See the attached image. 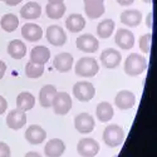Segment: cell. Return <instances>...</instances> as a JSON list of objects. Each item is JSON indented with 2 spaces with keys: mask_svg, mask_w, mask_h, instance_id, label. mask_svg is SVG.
<instances>
[{
  "mask_svg": "<svg viewBox=\"0 0 157 157\" xmlns=\"http://www.w3.org/2000/svg\"><path fill=\"white\" fill-rule=\"evenodd\" d=\"M146 68H147L146 59L138 53L129 54L124 60V73L131 77L142 74L146 71Z\"/></svg>",
  "mask_w": 157,
  "mask_h": 157,
  "instance_id": "1",
  "label": "cell"
},
{
  "mask_svg": "<svg viewBox=\"0 0 157 157\" xmlns=\"http://www.w3.org/2000/svg\"><path fill=\"white\" fill-rule=\"evenodd\" d=\"M124 140V131L118 124H109L103 131V141L109 147H117L122 145Z\"/></svg>",
  "mask_w": 157,
  "mask_h": 157,
  "instance_id": "2",
  "label": "cell"
},
{
  "mask_svg": "<svg viewBox=\"0 0 157 157\" xmlns=\"http://www.w3.org/2000/svg\"><path fill=\"white\" fill-rule=\"evenodd\" d=\"M75 74L79 77H94L98 71H99V65L94 58L90 57H84L81 58L75 63Z\"/></svg>",
  "mask_w": 157,
  "mask_h": 157,
  "instance_id": "3",
  "label": "cell"
},
{
  "mask_svg": "<svg viewBox=\"0 0 157 157\" xmlns=\"http://www.w3.org/2000/svg\"><path fill=\"white\" fill-rule=\"evenodd\" d=\"M73 94L81 102H89L96 96V88L89 82H77L73 86Z\"/></svg>",
  "mask_w": 157,
  "mask_h": 157,
  "instance_id": "4",
  "label": "cell"
},
{
  "mask_svg": "<svg viewBox=\"0 0 157 157\" xmlns=\"http://www.w3.org/2000/svg\"><path fill=\"white\" fill-rule=\"evenodd\" d=\"M52 107L56 114H60L64 116L67 114L71 108H72V98L67 92H57V94L54 96L53 103H52Z\"/></svg>",
  "mask_w": 157,
  "mask_h": 157,
  "instance_id": "5",
  "label": "cell"
},
{
  "mask_svg": "<svg viewBox=\"0 0 157 157\" xmlns=\"http://www.w3.org/2000/svg\"><path fill=\"white\" fill-rule=\"evenodd\" d=\"M45 36L47 40L54 47H62L67 42V34L59 25H50V27H48Z\"/></svg>",
  "mask_w": 157,
  "mask_h": 157,
  "instance_id": "6",
  "label": "cell"
},
{
  "mask_svg": "<svg viewBox=\"0 0 157 157\" xmlns=\"http://www.w3.org/2000/svg\"><path fill=\"white\" fill-rule=\"evenodd\" d=\"M77 48L86 53H96L99 47L98 39L92 34H83L77 38Z\"/></svg>",
  "mask_w": 157,
  "mask_h": 157,
  "instance_id": "7",
  "label": "cell"
},
{
  "mask_svg": "<svg viewBox=\"0 0 157 157\" xmlns=\"http://www.w3.org/2000/svg\"><path fill=\"white\" fill-rule=\"evenodd\" d=\"M77 151L82 157H94L99 152V143L93 138H82L78 142Z\"/></svg>",
  "mask_w": 157,
  "mask_h": 157,
  "instance_id": "8",
  "label": "cell"
},
{
  "mask_svg": "<svg viewBox=\"0 0 157 157\" xmlns=\"http://www.w3.org/2000/svg\"><path fill=\"white\" fill-rule=\"evenodd\" d=\"M121 60H122L121 53L113 48H107L101 53V62L104 68L113 69L116 67H118Z\"/></svg>",
  "mask_w": 157,
  "mask_h": 157,
  "instance_id": "9",
  "label": "cell"
},
{
  "mask_svg": "<svg viewBox=\"0 0 157 157\" xmlns=\"http://www.w3.org/2000/svg\"><path fill=\"white\" fill-rule=\"evenodd\" d=\"M114 42L121 49L129 50L135 47V34L127 29H118L114 35Z\"/></svg>",
  "mask_w": 157,
  "mask_h": 157,
  "instance_id": "10",
  "label": "cell"
},
{
  "mask_svg": "<svg viewBox=\"0 0 157 157\" xmlns=\"http://www.w3.org/2000/svg\"><path fill=\"white\" fill-rule=\"evenodd\" d=\"M83 2H84V11L89 19H98L106 11L104 0H83Z\"/></svg>",
  "mask_w": 157,
  "mask_h": 157,
  "instance_id": "11",
  "label": "cell"
},
{
  "mask_svg": "<svg viewBox=\"0 0 157 157\" xmlns=\"http://www.w3.org/2000/svg\"><path fill=\"white\" fill-rule=\"evenodd\" d=\"M94 118L89 113H79L74 120V127L79 133H89L94 129Z\"/></svg>",
  "mask_w": 157,
  "mask_h": 157,
  "instance_id": "12",
  "label": "cell"
},
{
  "mask_svg": "<svg viewBox=\"0 0 157 157\" xmlns=\"http://www.w3.org/2000/svg\"><path fill=\"white\" fill-rule=\"evenodd\" d=\"M114 104L118 109H129L136 104V96L131 90H120L114 98Z\"/></svg>",
  "mask_w": 157,
  "mask_h": 157,
  "instance_id": "13",
  "label": "cell"
},
{
  "mask_svg": "<svg viewBox=\"0 0 157 157\" xmlns=\"http://www.w3.org/2000/svg\"><path fill=\"white\" fill-rule=\"evenodd\" d=\"M27 123V114L24 111L20 109H13L6 116V124L11 129H20Z\"/></svg>",
  "mask_w": 157,
  "mask_h": 157,
  "instance_id": "14",
  "label": "cell"
},
{
  "mask_svg": "<svg viewBox=\"0 0 157 157\" xmlns=\"http://www.w3.org/2000/svg\"><path fill=\"white\" fill-rule=\"evenodd\" d=\"M47 138V132L44 128H42L38 124H32L25 131V140H27L30 145H40L42 142Z\"/></svg>",
  "mask_w": 157,
  "mask_h": 157,
  "instance_id": "15",
  "label": "cell"
},
{
  "mask_svg": "<svg viewBox=\"0 0 157 157\" xmlns=\"http://www.w3.org/2000/svg\"><path fill=\"white\" fill-rule=\"evenodd\" d=\"M21 35L28 42H38L43 36V30L38 24L27 23L21 27Z\"/></svg>",
  "mask_w": 157,
  "mask_h": 157,
  "instance_id": "16",
  "label": "cell"
},
{
  "mask_svg": "<svg viewBox=\"0 0 157 157\" xmlns=\"http://www.w3.org/2000/svg\"><path fill=\"white\" fill-rule=\"evenodd\" d=\"M53 67L60 73L69 72L73 67V56L71 53H59L54 57Z\"/></svg>",
  "mask_w": 157,
  "mask_h": 157,
  "instance_id": "17",
  "label": "cell"
},
{
  "mask_svg": "<svg viewBox=\"0 0 157 157\" xmlns=\"http://www.w3.org/2000/svg\"><path fill=\"white\" fill-rule=\"evenodd\" d=\"M142 21V13L137 9H128L121 14V23L127 27H138Z\"/></svg>",
  "mask_w": 157,
  "mask_h": 157,
  "instance_id": "18",
  "label": "cell"
},
{
  "mask_svg": "<svg viewBox=\"0 0 157 157\" xmlns=\"http://www.w3.org/2000/svg\"><path fill=\"white\" fill-rule=\"evenodd\" d=\"M65 151L64 142L59 138H53L47 142L44 147V153L47 157H60Z\"/></svg>",
  "mask_w": 157,
  "mask_h": 157,
  "instance_id": "19",
  "label": "cell"
},
{
  "mask_svg": "<svg viewBox=\"0 0 157 157\" xmlns=\"http://www.w3.org/2000/svg\"><path fill=\"white\" fill-rule=\"evenodd\" d=\"M50 58V50L44 45L34 47L30 52V62L35 64L44 65Z\"/></svg>",
  "mask_w": 157,
  "mask_h": 157,
  "instance_id": "20",
  "label": "cell"
},
{
  "mask_svg": "<svg viewBox=\"0 0 157 157\" xmlns=\"http://www.w3.org/2000/svg\"><path fill=\"white\" fill-rule=\"evenodd\" d=\"M20 15L25 20H33L38 19L42 15V6L35 2H29L20 9Z\"/></svg>",
  "mask_w": 157,
  "mask_h": 157,
  "instance_id": "21",
  "label": "cell"
},
{
  "mask_svg": "<svg viewBox=\"0 0 157 157\" xmlns=\"http://www.w3.org/2000/svg\"><path fill=\"white\" fill-rule=\"evenodd\" d=\"M57 94V88L52 84H47L44 86L40 92H39V101H40V106L44 108H49L52 107V103H53L54 96Z\"/></svg>",
  "mask_w": 157,
  "mask_h": 157,
  "instance_id": "22",
  "label": "cell"
},
{
  "mask_svg": "<svg viewBox=\"0 0 157 157\" xmlns=\"http://www.w3.org/2000/svg\"><path fill=\"white\" fill-rule=\"evenodd\" d=\"M8 53L13 59H21L27 54V45L19 39H14L8 44Z\"/></svg>",
  "mask_w": 157,
  "mask_h": 157,
  "instance_id": "23",
  "label": "cell"
},
{
  "mask_svg": "<svg viewBox=\"0 0 157 157\" xmlns=\"http://www.w3.org/2000/svg\"><path fill=\"white\" fill-rule=\"evenodd\" d=\"M65 27L72 33H79L86 27V20L81 14H71L65 20Z\"/></svg>",
  "mask_w": 157,
  "mask_h": 157,
  "instance_id": "24",
  "label": "cell"
},
{
  "mask_svg": "<svg viewBox=\"0 0 157 157\" xmlns=\"http://www.w3.org/2000/svg\"><path fill=\"white\" fill-rule=\"evenodd\" d=\"M35 104V98L30 92H21L17 97V107L20 111H30Z\"/></svg>",
  "mask_w": 157,
  "mask_h": 157,
  "instance_id": "25",
  "label": "cell"
},
{
  "mask_svg": "<svg viewBox=\"0 0 157 157\" xmlns=\"http://www.w3.org/2000/svg\"><path fill=\"white\" fill-rule=\"evenodd\" d=\"M113 107L112 104L108 103V102H101L98 106H97V109H96V116L98 121L101 122H108L113 118Z\"/></svg>",
  "mask_w": 157,
  "mask_h": 157,
  "instance_id": "26",
  "label": "cell"
},
{
  "mask_svg": "<svg viewBox=\"0 0 157 157\" xmlns=\"http://www.w3.org/2000/svg\"><path fill=\"white\" fill-rule=\"evenodd\" d=\"M116 24L112 19H104L102 21H99V24L97 25V34L99 38L102 39H108L114 30Z\"/></svg>",
  "mask_w": 157,
  "mask_h": 157,
  "instance_id": "27",
  "label": "cell"
},
{
  "mask_svg": "<svg viewBox=\"0 0 157 157\" xmlns=\"http://www.w3.org/2000/svg\"><path fill=\"white\" fill-rule=\"evenodd\" d=\"M65 10H67V8H65V4L64 3H59V4L48 3L47 6H45V13H47L48 18L54 19V20L63 18Z\"/></svg>",
  "mask_w": 157,
  "mask_h": 157,
  "instance_id": "28",
  "label": "cell"
},
{
  "mask_svg": "<svg viewBox=\"0 0 157 157\" xmlns=\"http://www.w3.org/2000/svg\"><path fill=\"white\" fill-rule=\"evenodd\" d=\"M18 25H19L18 17L15 14H11V13L5 14L4 17H2V19H0V27L8 33L14 32L18 28Z\"/></svg>",
  "mask_w": 157,
  "mask_h": 157,
  "instance_id": "29",
  "label": "cell"
},
{
  "mask_svg": "<svg viewBox=\"0 0 157 157\" xmlns=\"http://www.w3.org/2000/svg\"><path fill=\"white\" fill-rule=\"evenodd\" d=\"M43 73H44V65L35 64V63H32V62H28L27 65H25V74H27L28 78L35 79V78L42 77Z\"/></svg>",
  "mask_w": 157,
  "mask_h": 157,
  "instance_id": "30",
  "label": "cell"
},
{
  "mask_svg": "<svg viewBox=\"0 0 157 157\" xmlns=\"http://www.w3.org/2000/svg\"><path fill=\"white\" fill-rule=\"evenodd\" d=\"M151 42H152V34L151 33H147L145 35H142L140 38V48L143 53L148 54L150 50H151Z\"/></svg>",
  "mask_w": 157,
  "mask_h": 157,
  "instance_id": "31",
  "label": "cell"
},
{
  "mask_svg": "<svg viewBox=\"0 0 157 157\" xmlns=\"http://www.w3.org/2000/svg\"><path fill=\"white\" fill-rule=\"evenodd\" d=\"M0 157H10V147L5 142H0Z\"/></svg>",
  "mask_w": 157,
  "mask_h": 157,
  "instance_id": "32",
  "label": "cell"
},
{
  "mask_svg": "<svg viewBox=\"0 0 157 157\" xmlns=\"http://www.w3.org/2000/svg\"><path fill=\"white\" fill-rule=\"evenodd\" d=\"M6 108H8V101L0 96V114H3L6 111Z\"/></svg>",
  "mask_w": 157,
  "mask_h": 157,
  "instance_id": "33",
  "label": "cell"
},
{
  "mask_svg": "<svg viewBox=\"0 0 157 157\" xmlns=\"http://www.w3.org/2000/svg\"><path fill=\"white\" fill-rule=\"evenodd\" d=\"M5 71H6V64L3 60H0V79H3L4 78Z\"/></svg>",
  "mask_w": 157,
  "mask_h": 157,
  "instance_id": "34",
  "label": "cell"
},
{
  "mask_svg": "<svg viewBox=\"0 0 157 157\" xmlns=\"http://www.w3.org/2000/svg\"><path fill=\"white\" fill-rule=\"evenodd\" d=\"M135 0H117V3L122 6H129L131 4H133Z\"/></svg>",
  "mask_w": 157,
  "mask_h": 157,
  "instance_id": "35",
  "label": "cell"
},
{
  "mask_svg": "<svg viewBox=\"0 0 157 157\" xmlns=\"http://www.w3.org/2000/svg\"><path fill=\"white\" fill-rule=\"evenodd\" d=\"M152 17H153L152 13H148L147 19H146V25H147L148 29H152Z\"/></svg>",
  "mask_w": 157,
  "mask_h": 157,
  "instance_id": "36",
  "label": "cell"
},
{
  "mask_svg": "<svg viewBox=\"0 0 157 157\" xmlns=\"http://www.w3.org/2000/svg\"><path fill=\"white\" fill-rule=\"evenodd\" d=\"M23 0H5V3L9 5V6H15L18 4H20Z\"/></svg>",
  "mask_w": 157,
  "mask_h": 157,
  "instance_id": "37",
  "label": "cell"
},
{
  "mask_svg": "<svg viewBox=\"0 0 157 157\" xmlns=\"http://www.w3.org/2000/svg\"><path fill=\"white\" fill-rule=\"evenodd\" d=\"M25 157H42V155H39L38 152H27Z\"/></svg>",
  "mask_w": 157,
  "mask_h": 157,
  "instance_id": "38",
  "label": "cell"
},
{
  "mask_svg": "<svg viewBox=\"0 0 157 157\" xmlns=\"http://www.w3.org/2000/svg\"><path fill=\"white\" fill-rule=\"evenodd\" d=\"M48 3H52V4H59V3H64V0H48Z\"/></svg>",
  "mask_w": 157,
  "mask_h": 157,
  "instance_id": "39",
  "label": "cell"
},
{
  "mask_svg": "<svg viewBox=\"0 0 157 157\" xmlns=\"http://www.w3.org/2000/svg\"><path fill=\"white\" fill-rule=\"evenodd\" d=\"M142 2H143V3H146V4H150V3L152 2V0H142Z\"/></svg>",
  "mask_w": 157,
  "mask_h": 157,
  "instance_id": "40",
  "label": "cell"
},
{
  "mask_svg": "<svg viewBox=\"0 0 157 157\" xmlns=\"http://www.w3.org/2000/svg\"><path fill=\"white\" fill-rule=\"evenodd\" d=\"M0 2H5V0H0Z\"/></svg>",
  "mask_w": 157,
  "mask_h": 157,
  "instance_id": "41",
  "label": "cell"
}]
</instances>
